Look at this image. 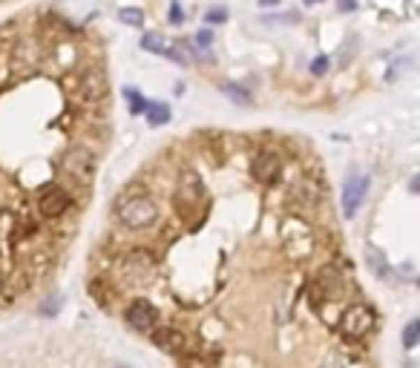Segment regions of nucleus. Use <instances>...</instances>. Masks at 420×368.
<instances>
[{
	"mask_svg": "<svg viewBox=\"0 0 420 368\" xmlns=\"http://www.w3.org/2000/svg\"><path fill=\"white\" fill-rule=\"evenodd\" d=\"M119 216L121 222L127 228H150L156 219H158V205L153 199H147V196H133V199H127L121 207H119Z\"/></svg>",
	"mask_w": 420,
	"mask_h": 368,
	"instance_id": "obj_1",
	"label": "nucleus"
},
{
	"mask_svg": "<svg viewBox=\"0 0 420 368\" xmlns=\"http://www.w3.org/2000/svg\"><path fill=\"white\" fill-rule=\"evenodd\" d=\"M63 170L75 182H89L92 173H96V156H92V150H87V147L75 144V147H69L63 156Z\"/></svg>",
	"mask_w": 420,
	"mask_h": 368,
	"instance_id": "obj_2",
	"label": "nucleus"
},
{
	"mask_svg": "<svg viewBox=\"0 0 420 368\" xmlns=\"http://www.w3.org/2000/svg\"><path fill=\"white\" fill-rule=\"evenodd\" d=\"M366 193H368V176L363 173H352L345 179V187H343V213L348 219H354L363 199H366Z\"/></svg>",
	"mask_w": 420,
	"mask_h": 368,
	"instance_id": "obj_3",
	"label": "nucleus"
},
{
	"mask_svg": "<svg viewBox=\"0 0 420 368\" xmlns=\"http://www.w3.org/2000/svg\"><path fill=\"white\" fill-rule=\"evenodd\" d=\"M371 325H375V314H371L366 305H352V311L343 316V331L352 339L366 337L371 331Z\"/></svg>",
	"mask_w": 420,
	"mask_h": 368,
	"instance_id": "obj_4",
	"label": "nucleus"
},
{
	"mask_svg": "<svg viewBox=\"0 0 420 368\" xmlns=\"http://www.w3.org/2000/svg\"><path fill=\"white\" fill-rule=\"evenodd\" d=\"M127 323L135 328V331H150L153 325H156V320H158V311L147 302V300H135L130 308H127Z\"/></svg>",
	"mask_w": 420,
	"mask_h": 368,
	"instance_id": "obj_5",
	"label": "nucleus"
},
{
	"mask_svg": "<svg viewBox=\"0 0 420 368\" xmlns=\"http://www.w3.org/2000/svg\"><path fill=\"white\" fill-rule=\"evenodd\" d=\"M69 207H73V199H69V193L63 187H50L43 196H40V213L43 216H61L66 213Z\"/></svg>",
	"mask_w": 420,
	"mask_h": 368,
	"instance_id": "obj_6",
	"label": "nucleus"
},
{
	"mask_svg": "<svg viewBox=\"0 0 420 368\" xmlns=\"http://www.w3.org/2000/svg\"><path fill=\"white\" fill-rule=\"evenodd\" d=\"M78 92L84 98H89V101H98V98L107 95V78H104V72L101 69H87L81 81H78Z\"/></svg>",
	"mask_w": 420,
	"mask_h": 368,
	"instance_id": "obj_7",
	"label": "nucleus"
},
{
	"mask_svg": "<svg viewBox=\"0 0 420 368\" xmlns=\"http://www.w3.org/2000/svg\"><path fill=\"white\" fill-rule=\"evenodd\" d=\"M279 170H283V159H279L276 153H260V156L253 159V176L260 179L262 184L276 182Z\"/></svg>",
	"mask_w": 420,
	"mask_h": 368,
	"instance_id": "obj_8",
	"label": "nucleus"
},
{
	"mask_svg": "<svg viewBox=\"0 0 420 368\" xmlns=\"http://www.w3.org/2000/svg\"><path fill=\"white\" fill-rule=\"evenodd\" d=\"M202 196H204V187L199 182L196 173H184L181 176V184H179V193H176V202L184 205V207H193L202 202Z\"/></svg>",
	"mask_w": 420,
	"mask_h": 368,
	"instance_id": "obj_9",
	"label": "nucleus"
},
{
	"mask_svg": "<svg viewBox=\"0 0 420 368\" xmlns=\"http://www.w3.org/2000/svg\"><path fill=\"white\" fill-rule=\"evenodd\" d=\"M144 115H147V121H150L153 127H161V124H167V121H170V107L167 104H150L147 101Z\"/></svg>",
	"mask_w": 420,
	"mask_h": 368,
	"instance_id": "obj_10",
	"label": "nucleus"
},
{
	"mask_svg": "<svg viewBox=\"0 0 420 368\" xmlns=\"http://www.w3.org/2000/svg\"><path fill=\"white\" fill-rule=\"evenodd\" d=\"M156 342H158V348H165V351H179V348L184 346L181 334H176V331H161V334H156Z\"/></svg>",
	"mask_w": 420,
	"mask_h": 368,
	"instance_id": "obj_11",
	"label": "nucleus"
},
{
	"mask_svg": "<svg viewBox=\"0 0 420 368\" xmlns=\"http://www.w3.org/2000/svg\"><path fill=\"white\" fill-rule=\"evenodd\" d=\"M222 92L230 98V101H237V104H242V107H248V104L253 101V98H250L242 87H237V84H222Z\"/></svg>",
	"mask_w": 420,
	"mask_h": 368,
	"instance_id": "obj_12",
	"label": "nucleus"
},
{
	"mask_svg": "<svg viewBox=\"0 0 420 368\" xmlns=\"http://www.w3.org/2000/svg\"><path fill=\"white\" fill-rule=\"evenodd\" d=\"M124 98H127V101H130V112H133V115H138V112H144L147 101H144V98H142V92H138L135 87H127V89H124Z\"/></svg>",
	"mask_w": 420,
	"mask_h": 368,
	"instance_id": "obj_13",
	"label": "nucleus"
},
{
	"mask_svg": "<svg viewBox=\"0 0 420 368\" xmlns=\"http://www.w3.org/2000/svg\"><path fill=\"white\" fill-rule=\"evenodd\" d=\"M417 342H420V320H412L403 328V346L412 351V348H417Z\"/></svg>",
	"mask_w": 420,
	"mask_h": 368,
	"instance_id": "obj_14",
	"label": "nucleus"
},
{
	"mask_svg": "<svg viewBox=\"0 0 420 368\" xmlns=\"http://www.w3.org/2000/svg\"><path fill=\"white\" fill-rule=\"evenodd\" d=\"M121 23H127V27H144V12L142 9H135V6H127L119 12Z\"/></svg>",
	"mask_w": 420,
	"mask_h": 368,
	"instance_id": "obj_15",
	"label": "nucleus"
},
{
	"mask_svg": "<svg viewBox=\"0 0 420 368\" xmlns=\"http://www.w3.org/2000/svg\"><path fill=\"white\" fill-rule=\"evenodd\" d=\"M142 46L147 49V52H158V55H165V41H161V35H156V32H147L144 38H142Z\"/></svg>",
	"mask_w": 420,
	"mask_h": 368,
	"instance_id": "obj_16",
	"label": "nucleus"
},
{
	"mask_svg": "<svg viewBox=\"0 0 420 368\" xmlns=\"http://www.w3.org/2000/svg\"><path fill=\"white\" fill-rule=\"evenodd\" d=\"M204 20H207V23H225V20H227V9H225V6H213V9H207Z\"/></svg>",
	"mask_w": 420,
	"mask_h": 368,
	"instance_id": "obj_17",
	"label": "nucleus"
},
{
	"mask_svg": "<svg viewBox=\"0 0 420 368\" xmlns=\"http://www.w3.org/2000/svg\"><path fill=\"white\" fill-rule=\"evenodd\" d=\"M329 66H331V61L325 58V55H320V58H314V64H311V75H325V72H329Z\"/></svg>",
	"mask_w": 420,
	"mask_h": 368,
	"instance_id": "obj_18",
	"label": "nucleus"
},
{
	"mask_svg": "<svg viewBox=\"0 0 420 368\" xmlns=\"http://www.w3.org/2000/svg\"><path fill=\"white\" fill-rule=\"evenodd\" d=\"M368 262H371V265H377V271H380L383 277H389V265L383 262V256H380L377 251H375V253H371V256H368Z\"/></svg>",
	"mask_w": 420,
	"mask_h": 368,
	"instance_id": "obj_19",
	"label": "nucleus"
},
{
	"mask_svg": "<svg viewBox=\"0 0 420 368\" xmlns=\"http://www.w3.org/2000/svg\"><path fill=\"white\" fill-rule=\"evenodd\" d=\"M196 43H199L202 49H207L210 43H213V32H210V29H202V32L196 35Z\"/></svg>",
	"mask_w": 420,
	"mask_h": 368,
	"instance_id": "obj_20",
	"label": "nucleus"
},
{
	"mask_svg": "<svg viewBox=\"0 0 420 368\" xmlns=\"http://www.w3.org/2000/svg\"><path fill=\"white\" fill-rule=\"evenodd\" d=\"M170 23H181V6L176 3V0L170 3Z\"/></svg>",
	"mask_w": 420,
	"mask_h": 368,
	"instance_id": "obj_21",
	"label": "nucleus"
},
{
	"mask_svg": "<svg viewBox=\"0 0 420 368\" xmlns=\"http://www.w3.org/2000/svg\"><path fill=\"white\" fill-rule=\"evenodd\" d=\"M357 3H354V0H340V12H352Z\"/></svg>",
	"mask_w": 420,
	"mask_h": 368,
	"instance_id": "obj_22",
	"label": "nucleus"
},
{
	"mask_svg": "<svg viewBox=\"0 0 420 368\" xmlns=\"http://www.w3.org/2000/svg\"><path fill=\"white\" fill-rule=\"evenodd\" d=\"M262 6H276V3H283V0H260Z\"/></svg>",
	"mask_w": 420,
	"mask_h": 368,
	"instance_id": "obj_23",
	"label": "nucleus"
},
{
	"mask_svg": "<svg viewBox=\"0 0 420 368\" xmlns=\"http://www.w3.org/2000/svg\"><path fill=\"white\" fill-rule=\"evenodd\" d=\"M112 368H133V365H124V362H119V365H112Z\"/></svg>",
	"mask_w": 420,
	"mask_h": 368,
	"instance_id": "obj_24",
	"label": "nucleus"
},
{
	"mask_svg": "<svg viewBox=\"0 0 420 368\" xmlns=\"http://www.w3.org/2000/svg\"><path fill=\"white\" fill-rule=\"evenodd\" d=\"M306 3H311V6H314V3H320V0H306Z\"/></svg>",
	"mask_w": 420,
	"mask_h": 368,
	"instance_id": "obj_25",
	"label": "nucleus"
}]
</instances>
